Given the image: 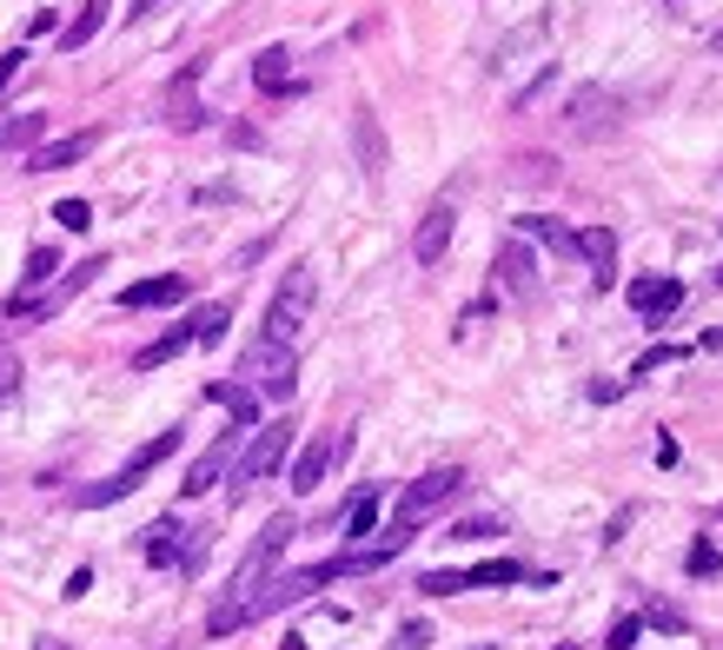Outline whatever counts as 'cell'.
I'll return each instance as SVG.
<instances>
[{
    "instance_id": "13",
    "label": "cell",
    "mask_w": 723,
    "mask_h": 650,
    "mask_svg": "<svg viewBox=\"0 0 723 650\" xmlns=\"http://www.w3.org/2000/svg\"><path fill=\"white\" fill-rule=\"evenodd\" d=\"M339 452H352V438H312V445L292 458V492H318V484H326V465H333Z\"/></svg>"
},
{
    "instance_id": "36",
    "label": "cell",
    "mask_w": 723,
    "mask_h": 650,
    "mask_svg": "<svg viewBox=\"0 0 723 650\" xmlns=\"http://www.w3.org/2000/svg\"><path fill=\"white\" fill-rule=\"evenodd\" d=\"M671 359H684V352H677V346H651L644 359H637V372H658V365H671Z\"/></svg>"
},
{
    "instance_id": "28",
    "label": "cell",
    "mask_w": 723,
    "mask_h": 650,
    "mask_svg": "<svg viewBox=\"0 0 723 650\" xmlns=\"http://www.w3.org/2000/svg\"><path fill=\"white\" fill-rule=\"evenodd\" d=\"M525 232H538L544 246H557V253H578V232L565 226V219H544V213H531V219H518Z\"/></svg>"
},
{
    "instance_id": "21",
    "label": "cell",
    "mask_w": 723,
    "mask_h": 650,
    "mask_svg": "<svg viewBox=\"0 0 723 650\" xmlns=\"http://www.w3.org/2000/svg\"><path fill=\"white\" fill-rule=\"evenodd\" d=\"M253 87H260V94H292V53H286V47H266V53L253 60Z\"/></svg>"
},
{
    "instance_id": "8",
    "label": "cell",
    "mask_w": 723,
    "mask_h": 650,
    "mask_svg": "<svg viewBox=\"0 0 723 650\" xmlns=\"http://www.w3.org/2000/svg\"><path fill=\"white\" fill-rule=\"evenodd\" d=\"M94 273H107V260H80L67 279H53V292H40V299H8V318H53L73 292H87L94 286Z\"/></svg>"
},
{
    "instance_id": "11",
    "label": "cell",
    "mask_w": 723,
    "mask_h": 650,
    "mask_svg": "<svg viewBox=\"0 0 723 650\" xmlns=\"http://www.w3.org/2000/svg\"><path fill=\"white\" fill-rule=\"evenodd\" d=\"M100 146V133L87 127V133H67V140H47V146H34L27 153V173H60V167H80V159H87Z\"/></svg>"
},
{
    "instance_id": "32",
    "label": "cell",
    "mask_w": 723,
    "mask_h": 650,
    "mask_svg": "<svg viewBox=\"0 0 723 650\" xmlns=\"http://www.w3.org/2000/svg\"><path fill=\"white\" fill-rule=\"evenodd\" d=\"M425 643H432V624H425V617H412V624H398V637H391L385 650H425Z\"/></svg>"
},
{
    "instance_id": "34",
    "label": "cell",
    "mask_w": 723,
    "mask_h": 650,
    "mask_svg": "<svg viewBox=\"0 0 723 650\" xmlns=\"http://www.w3.org/2000/svg\"><path fill=\"white\" fill-rule=\"evenodd\" d=\"M637 637H644V617H617V624H611V637H604V643H611V650H630V643H637Z\"/></svg>"
},
{
    "instance_id": "6",
    "label": "cell",
    "mask_w": 723,
    "mask_h": 650,
    "mask_svg": "<svg viewBox=\"0 0 723 650\" xmlns=\"http://www.w3.org/2000/svg\"><path fill=\"white\" fill-rule=\"evenodd\" d=\"M318 585H333V557H326V564H305V571H273V578L260 585V598H253V624H260V617H273V611L305 604Z\"/></svg>"
},
{
    "instance_id": "30",
    "label": "cell",
    "mask_w": 723,
    "mask_h": 650,
    "mask_svg": "<svg viewBox=\"0 0 723 650\" xmlns=\"http://www.w3.org/2000/svg\"><path fill=\"white\" fill-rule=\"evenodd\" d=\"M419 591H425V598H458V591H465V571H425Z\"/></svg>"
},
{
    "instance_id": "1",
    "label": "cell",
    "mask_w": 723,
    "mask_h": 650,
    "mask_svg": "<svg viewBox=\"0 0 723 650\" xmlns=\"http://www.w3.org/2000/svg\"><path fill=\"white\" fill-rule=\"evenodd\" d=\"M286 544H292V518H273V525L253 538V551L239 557V571L226 578V591H219V604H213V617H206L213 637H232V630L253 624V598H260V585L273 578V564H279Z\"/></svg>"
},
{
    "instance_id": "5",
    "label": "cell",
    "mask_w": 723,
    "mask_h": 650,
    "mask_svg": "<svg viewBox=\"0 0 723 650\" xmlns=\"http://www.w3.org/2000/svg\"><path fill=\"white\" fill-rule=\"evenodd\" d=\"M292 452V419H273V425H253V445L232 458V484L246 492V484H266Z\"/></svg>"
},
{
    "instance_id": "14",
    "label": "cell",
    "mask_w": 723,
    "mask_h": 650,
    "mask_svg": "<svg viewBox=\"0 0 723 650\" xmlns=\"http://www.w3.org/2000/svg\"><path fill=\"white\" fill-rule=\"evenodd\" d=\"M498 286L511 292V299H538V266H531V253L518 246V239H505V246H498Z\"/></svg>"
},
{
    "instance_id": "33",
    "label": "cell",
    "mask_w": 723,
    "mask_h": 650,
    "mask_svg": "<svg viewBox=\"0 0 723 650\" xmlns=\"http://www.w3.org/2000/svg\"><path fill=\"white\" fill-rule=\"evenodd\" d=\"M684 571H690V578H716V571H723V557H716L710 544H690V557H684Z\"/></svg>"
},
{
    "instance_id": "2",
    "label": "cell",
    "mask_w": 723,
    "mask_h": 650,
    "mask_svg": "<svg viewBox=\"0 0 723 650\" xmlns=\"http://www.w3.org/2000/svg\"><path fill=\"white\" fill-rule=\"evenodd\" d=\"M180 438H186L180 425H173V432H159V438H146V445H140V452H133V458L113 471V478H100V484H80V492H73V505H80V511H100V505H120V498H133V492H140V478H146L153 465H167V458L180 452Z\"/></svg>"
},
{
    "instance_id": "41",
    "label": "cell",
    "mask_w": 723,
    "mask_h": 650,
    "mask_svg": "<svg viewBox=\"0 0 723 650\" xmlns=\"http://www.w3.org/2000/svg\"><path fill=\"white\" fill-rule=\"evenodd\" d=\"M716 286H723V266H716Z\"/></svg>"
},
{
    "instance_id": "17",
    "label": "cell",
    "mask_w": 723,
    "mask_h": 650,
    "mask_svg": "<svg viewBox=\"0 0 723 650\" xmlns=\"http://www.w3.org/2000/svg\"><path fill=\"white\" fill-rule=\"evenodd\" d=\"M617 107H624V100H617L611 87H578V94H571V133H598Z\"/></svg>"
},
{
    "instance_id": "35",
    "label": "cell",
    "mask_w": 723,
    "mask_h": 650,
    "mask_svg": "<svg viewBox=\"0 0 723 650\" xmlns=\"http://www.w3.org/2000/svg\"><path fill=\"white\" fill-rule=\"evenodd\" d=\"M14 392H21V359H14L8 346H0V405H8Z\"/></svg>"
},
{
    "instance_id": "40",
    "label": "cell",
    "mask_w": 723,
    "mask_h": 650,
    "mask_svg": "<svg viewBox=\"0 0 723 650\" xmlns=\"http://www.w3.org/2000/svg\"><path fill=\"white\" fill-rule=\"evenodd\" d=\"M40 650H60V643H40Z\"/></svg>"
},
{
    "instance_id": "39",
    "label": "cell",
    "mask_w": 723,
    "mask_h": 650,
    "mask_svg": "<svg viewBox=\"0 0 723 650\" xmlns=\"http://www.w3.org/2000/svg\"><path fill=\"white\" fill-rule=\"evenodd\" d=\"M53 27H60V14H53V8H40V14L27 21V34H53Z\"/></svg>"
},
{
    "instance_id": "22",
    "label": "cell",
    "mask_w": 723,
    "mask_h": 650,
    "mask_svg": "<svg viewBox=\"0 0 723 650\" xmlns=\"http://www.w3.org/2000/svg\"><path fill=\"white\" fill-rule=\"evenodd\" d=\"M578 253H585L591 266H604V273H598V286L611 292V260H617V232H611V226H585V232H578Z\"/></svg>"
},
{
    "instance_id": "3",
    "label": "cell",
    "mask_w": 723,
    "mask_h": 650,
    "mask_svg": "<svg viewBox=\"0 0 723 650\" xmlns=\"http://www.w3.org/2000/svg\"><path fill=\"white\" fill-rule=\"evenodd\" d=\"M239 378H253V392L260 398H292V385H299V359H292V346H279V339H253L246 346V359H239Z\"/></svg>"
},
{
    "instance_id": "19",
    "label": "cell",
    "mask_w": 723,
    "mask_h": 650,
    "mask_svg": "<svg viewBox=\"0 0 723 650\" xmlns=\"http://www.w3.org/2000/svg\"><path fill=\"white\" fill-rule=\"evenodd\" d=\"M352 140H359V167H365V180H378V173H385V133H378L372 107L352 113Z\"/></svg>"
},
{
    "instance_id": "27",
    "label": "cell",
    "mask_w": 723,
    "mask_h": 650,
    "mask_svg": "<svg viewBox=\"0 0 723 650\" xmlns=\"http://www.w3.org/2000/svg\"><path fill=\"white\" fill-rule=\"evenodd\" d=\"M226 325H232V305H200L193 312V346H219Z\"/></svg>"
},
{
    "instance_id": "16",
    "label": "cell",
    "mask_w": 723,
    "mask_h": 650,
    "mask_svg": "<svg viewBox=\"0 0 723 650\" xmlns=\"http://www.w3.org/2000/svg\"><path fill=\"white\" fill-rule=\"evenodd\" d=\"M140 551H146V564H180V557H186V531H180V518H153V525L140 531Z\"/></svg>"
},
{
    "instance_id": "10",
    "label": "cell",
    "mask_w": 723,
    "mask_h": 650,
    "mask_svg": "<svg viewBox=\"0 0 723 650\" xmlns=\"http://www.w3.org/2000/svg\"><path fill=\"white\" fill-rule=\"evenodd\" d=\"M451 219H458L451 200H432V206H425V219H419V232H412V260H419V266H438V260H445V246H451Z\"/></svg>"
},
{
    "instance_id": "37",
    "label": "cell",
    "mask_w": 723,
    "mask_h": 650,
    "mask_svg": "<svg viewBox=\"0 0 723 650\" xmlns=\"http://www.w3.org/2000/svg\"><path fill=\"white\" fill-rule=\"evenodd\" d=\"M21 67H27V47H14L8 60H0V87H14V80H21Z\"/></svg>"
},
{
    "instance_id": "15",
    "label": "cell",
    "mask_w": 723,
    "mask_h": 650,
    "mask_svg": "<svg viewBox=\"0 0 723 650\" xmlns=\"http://www.w3.org/2000/svg\"><path fill=\"white\" fill-rule=\"evenodd\" d=\"M624 299H630V312L664 318V312H677V305H684V286H677V279H630V286H624Z\"/></svg>"
},
{
    "instance_id": "38",
    "label": "cell",
    "mask_w": 723,
    "mask_h": 650,
    "mask_svg": "<svg viewBox=\"0 0 723 650\" xmlns=\"http://www.w3.org/2000/svg\"><path fill=\"white\" fill-rule=\"evenodd\" d=\"M87 585H94V571H87V564H80V571L67 578V591H60V598H87Z\"/></svg>"
},
{
    "instance_id": "31",
    "label": "cell",
    "mask_w": 723,
    "mask_h": 650,
    "mask_svg": "<svg viewBox=\"0 0 723 650\" xmlns=\"http://www.w3.org/2000/svg\"><path fill=\"white\" fill-rule=\"evenodd\" d=\"M53 219H60L67 232H87V226H94V206H87V200H60V206H53Z\"/></svg>"
},
{
    "instance_id": "7",
    "label": "cell",
    "mask_w": 723,
    "mask_h": 650,
    "mask_svg": "<svg viewBox=\"0 0 723 650\" xmlns=\"http://www.w3.org/2000/svg\"><path fill=\"white\" fill-rule=\"evenodd\" d=\"M465 492V471L458 465H438V471H425V478H412L406 484V498H398V518H406V525H425L438 505H451Z\"/></svg>"
},
{
    "instance_id": "9",
    "label": "cell",
    "mask_w": 723,
    "mask_h": 650,
    "mask_svg": "<svg viewBox=\"0 0 723 650\" xmlns=\"http://www.w3.org/2000/svg\"><path fill=\"white\" fill-rule=\"evenodd\" d=\"M239 438H246V425H232V432H219V438H213V445H206V452H200V458L186 465V484H180V492H186V498L213 492V484H219V478L232 471V458H239Z\"/></svg>"
},
{
    "instance_id": "23",
    "label": "cell",
    "mask_w": 723,
    "mask_h": 650,
    "mask_svg": "<svg viewBox=\"0 0 723 650\" xmlns=\"http://www.w3.org/2000/svg\"><path fill=\"white\" fill-rule=\"evenodd\" d=\"M100 21H107V0H87V8H80V14L60 27V47H67V53H80V47H87V40L100 34Z\"/></svg>"
},
{
    "instance_id": "12",
    "label": "cell",
    "mask_w": 723,
    "mask_h": 650,
    "mask_svg": "<svg viewBox=\"0 0 723 650\" xmlns=\"http://www.w3.org/2000/svg\"><path fill=\"white\" fill-rule=\"evenodd\" d=\"M193 292V279L186 273H159V279H140V286H126L120 292V312H153V305H180Z\"/></svg>"
},
{
    "instance_id": "20",
    "label": "cell",
    "mask_w": 723,
    "mask_h": 650,
    "mask_svg": "<svg viewBox=\"0 0 723 650\" xmlns=\"http://www.w3.org/2000/svg\"><path fill=\"white\" fill-rule=\"evenodd\" d=\"M186 346H193V318H186V325H173V333H159L153 346H140V352H133V372H153V365H167V359H180Z\"/></svg>"
},
{
    "instance_id": "26",
    "label": "cell",
    "mask_w": 723,
    "mask_h": 650,
    "mask_svg": "<svg viewBox=\"0 0 723 650\" xmlns=\"http://www.w3.org/2000/svg\"><path fill=\"white\" fill-rule=\"evenodd\" d=\"M40 133H47V113H14V120H0V146H40Z\"/></svg>"
},
{
    "instance_id": "4",
    "label": "cell",
    "mask_w": 723,
    "mask_h": 650,
    "mask_svg": "<svg viewBox=\"0 0 723 650\" xmlns=\"http://www.w3.org/2000/svg\"><path fill=\"white\" fill-rule=\"evenodd\" d=\"M312 299H318V279H312V266H292V273L279 279L273 305H266V333H260V339H279V346H292V333L305 325Z\"/></svg>"
},
{
    "instance_id": "25",
    "label": "cell",
    "mask_w": 723,
    "mask_h": 650,
    "mask_svg": "<svg viewBox=\"0 0 723 650\" xmlns=\"http://www.w3.org/2000/svg\"><path fill=\"white\" fill-rule=\"evenodd\" d=\"M53 273H60V253H53V246H34V253H27V273H21V292H14V299H34L40 286H53Z\"/></svg>"
},
{
    "instance_id": "24",
    "label": "cell",
    "mask_w": 723,
    "mask_h": 650,
    "mask_svg": "<svg viewBox=\"0 0 723 650\" xmlns=\"http://www.w3.org/2000/svg\"><path fill=\"white\" fill-rule=\"evenodd\" d=\"M525 578V564H511V557H485V564H471L465 571V591H485V585H518Z\"/></svg>"
},
{
    "instance_id": "29",
    "label": "cell",
    "mask_w": 723,
    "mask_h": 650,
    "mask_svg": "<svg viewBox=\"0 0 723 650\" xmlns=\"http://www.w3.org/2000/svg\"><path fill=\"white\" fill-rule=\"evenodd\" d=\"M372 525H378V492H359L346 511V538H372Z\"/></svg>"
},
{
    "instance_id": "18",
    "label": "cell",
    "mask_w": 723,
    "mask_h": 650,
    "mask_svg": "<svg viewBox=\"0 0 723 650\" xmlns=\"http://www.w3.org/2000/svg\"><path fill=\"white\" fill-rule=\"evenodd\" d=\"M206 398H213V405H226V419H232V425H246V432L260 425V392H253V385L213 378V385H206Z\"/></svg>"
}]
</instances>
